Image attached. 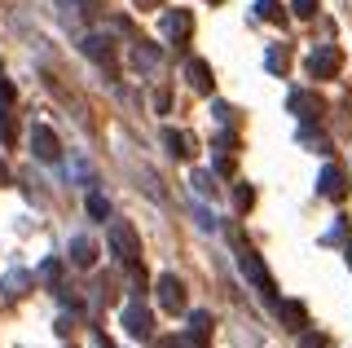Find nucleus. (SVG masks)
Segmentation results:
<instances>
[{
	"label": "nucleus",
	"mask_w": 352,
	"mask_h": 348,
	"mask_svg": "<svg viewBox=\"0 0 352 348\" xmlns=\"http://www.w3.org/2000/svg\"><path fill=\"white\" fill-rule=\"evenodd\" d=\"M286 106H291V115H300L304 124H313V119H322V115H326L322 93H313V89H295L291 97H286Z\"/></svg>",
	"instance_id": "5"
},
{
	"label": "nucleus",
	"mask_w": 352,
	"mask_h": 348,
	"mask_svg": "<svg viewBox=\"0 0 352 348\" xmlns=\"http://www.w3.org/2000/svg\"><path fill=\"white\" fill-rule=\"evenodd\" d=\"M53 331H58V335H71V331H75V322H71V318H66V313H62V318H58V326H53Z\"/></svg>",
	"instance_id": "29"
},
{
	"label": "nucleus",
	"mask_w": 352,
	"mask_h": 348,
	"mask_svg": "<svg viewBox=\"0 0 352 348\" xmlns=\"http://www.w3.org/2000/svg\"><path fill=\"white\" fill-rule=\"evenodd\" d=\"M264 67H269L273 75H282L286 67H291V49H286V45H273L269 53H264Z\"/></svg>",
	"instance_id": "17"
},
{
	"label": "nucleus",
	"mask_w": 352,
	"mask_h": 348,
	"mask_svg": "<svg viewBox=\"0 0 352 348\" xmlns=\"http://www.w3.org/2000/svg\"><path fill=\"white\" fill-rule=\"evenodd\" d=\"M31 282H36V278H31V274H22V269H14V274L5 278V296H9V300L27 296V287H31Z\"/></svg>",
	"instance_id": "18"
},
{
	"label": "nucleus",
	"mask_w": 352,
	"mask_h": 348,
	"mask_svg": "<svg viewBox=\"0 0 352 348\" xmlns=\"http://www.w3.org/2000/svg\"><path fill=\"white\" fill-rule=\"evenodd\" d=\"M256 14L264 23H282V0H256Z\"/></svg>",
	"instance_id": "21"
},
{
	"label": "nucleus",
	"mask_w": 352,
	"mask_h": 348,
	"mask_svg": "<svg viewBox=\"0 0 352 348\" xmlns=\"http://www.w3.org/2000/svg\"><path fill=\"white\" fill-rule=\"evenodd\" d=\"M304 348H326V340H317V335H304Z\"/></svg>",
	"instance_id": "30"
},
{
	"label": "nucleus",
	"mask_w": 352,
	"mask_h": 348,
	"mask_svg": "<svg viewBox=\"0 0 352 348\" xmlns=\"http://www.w3.org/2000/svg\"><path fill=\"white\" fill-rule=\"evenodd\" d=\"M348 265H352V247H348Z\"/></svg>",
	"instance_id": "33"
},
{
	"label": "nucleus",
	"mask_w": 352,
	"mask_h": 348,
	"mask_svg": "<svg viewBox=\"0 0 352 348\" xmlns=\"http://www.w3.org/2000/svg\"><path fill=\"white\" fill-rule=\"evenodd\" d=\"M88 216H97V221H106V216H110V203L102 199V194H88Z\"/></svg>",
	"instance_id": "22"
},
{
	"label": "nucleus",
	"mask_w": 352,
	"mask_h": 348,
	"mask_svg": "<svg viewBox=\"0 0 352 348\" xmlns=\"http://www.w3.org/2000/svg\"><path fill=\"white\" fill-rule=\"evenodd\" d=\"M14 97H18V89H14V84H9V80H5V75H0V102H5V106H9V102H14Z\"/></svg>",
	"instance_id": "28"
},
{
	"label": "nucleus",
	"mask_w": 352,
	"mask_h": 348,
	"mask_svg": "<svg viewBox=\"0 0 352 348\" xmlns=\"http://www.w3.org/2000/svg\"><path fill=\"white\" fill-rule=\"evenodd\" d=\"M278 318H282L286 331H304V326H308V309H304L300 300H282L278 304Z\"/></svg>",
	"instance_id": "12"
},
{
	"label": "nucleus",
	"mask_w": 352,
	"mask_h": 348,
	"mask_svg": "<svg viewBox=\"0 0 352 348\" xmlns=\"http://www.w3.org/2000/svg\"><path fill=\"white\" fill-rule=\"evenodd\" d=\"M238 269H242V278H247L256 291H264V296H273V291H278L273 274L264 269V260H260L256 252H251V247H238Z\"/></svg>",
	"instance_id": "2"
},
{
	"label": "nucleus",
	"mask_w": 352,
	"mask_h": 348,
	"mask_svg": "<svg viewBox=\"0 0 352 348\" xmlns=\"http://www.w3.org/2000/svg\"><path fill=\"white\" fill-rule=\"evenodd\" d=\"M102 9H106V0H84V5H80V14H84V18H97Z\"/></svg>",
	"instance_id": "26"
},
{
	"label": "nucleus",
	"mask_w": 352,
	"mask_h": 348,
	"mask_svg": "<svg viewBox=\"0 0 352 348\" xmlns=\"http://www.w3.org/2000/svg\"><path fill=\"white\" fill-rule=\"evenodd\" d=\"M154 291H159V304L168 313H181L185 309V282L176 278V274H163L159 282H154Z\"/></svg>",
	"instance_id": "8"
},
{
	"label": "nucleus",
	"mask_w": 352,
	"mask_h": 348,
	"mask_svg": "<svg viewBox=\"0 0 352 348\" xmlns=\"http://www.w3.org/2000/svg\"><path fill=\"white\" fill-rule=\"evenodd\" d=\"M31 150H36V159H44V163H58L62 141H58V133H53L49 124H36L31 128Z\"/></svg>",
	"instance_id": "6"
},
{
	"label": "nucleus",
	"mask_w": 352,
	"mask_h": 348,
	"mask_svg": "<svg viewBox=\"0 0 352 348\" xmlns=\"http://www.w3.org/2000/svg\"><path fill=\"white\" fill-rule=\"evenodd\" d=\"M163 141H168V150H172L176 159H190V155H194V146H198L190 133H176V128H163Z\"/></svg>",
	"instance_id": "15"
},
{
	"label": "nucleus",
	"mask_w": 352,
	"mask_h": 348,
	"mask_svg": "<svg viewBox=\"0 0 352 348\" xmlns=\"http://www.w3.org/2000/svg\"><path fill=\"white\" fill-rule=\"evenodd\" d=\"M339 71H344V53L335 45H317L308 53V75H313V80H335Z\"/></svg>",
	"instance_id": "3"
},
{
	"label": "nucleus",
	"mask_w": 352,
	"mask_h": 348,
	"mask_svg": "<svg viewBox=\"0 0 352 348\" xmlns=\"http://www.w3.org/2000/svg\"><path fill=\"white\" fill-rule=\"evenodd\" d=\"M317 190H322L326 194V199H344V194H348V177H344V168H339V163H330V168L322 172V181H317Z\"/></svg>",
	"instance_id": "9"
},
{
	"label": "nucleus",
	"mask_w": 352,
	"mask_h": 348,
	"mask_svg": "<svg viewBox=\"0 0 352 348\" xmlns=\"http://www.w3.org/2000/svg\"><path fill=\"white\" fill-rule=\"evenodd\" d=\"M110 252L124 260V265H141V234L128 221H115L110 225Z\"/></svg>",
	"instance_id": "1"
},
{
	"label": "nucleus",
	"mask_w": 352,
	"mask_h": 348,
	"mask_svg": "<svg viewBox=\"0 0 352 348\" xmlns=\"http://www.w3.org/2000/svg\"><path fill=\"white\" fill-rule=\"evenodd\" d=\"M119 322H124V331L137 335V340H150V335H154V318H150V309L141 300L124 304V309H119Z\"/></svg>",
	"instance_id": "4"
},
{
	"label": "nucleus",
	"mask_w": 352,
	"mask_h": 348,
	"mask_svg": "<svg viewBox=\"0 0 352 348\" xmlns=\"http://www.w3.org/2000/svg\"><path fill=\"white\" fill-rule=\"evenodd\" d=\"M154 106H159V115H168V106H172V93H168V89H154Z\"/></svg>",
	"instance_id": "27"
},
{
	"label": "nucleus",
	"mask_w": 352,
	"mask_h": 348,
	"mask_svg": "<svg viewBox=\"0 0 352 348\" xmlns=\"http://www.w3.org/2000/svg\"><path fill=\"white\" fill-rule=\"evenodd\" d=\"M40 278L49 282L53 291H62V260H44V265H40Z\"/></svg>",
	"instance_id": "20"
},
{
	"label": "nucleus",
	"mask_w": 352,
	"mask_h": 348,
	"mask_svg": "<svg viewBox=\"0 0 352 348\" xmlns=\"http://www.w3.org/2000/svg\"><path fill=\"white\" fill-rule=\"evenodd\" d=\"M132 5H137V9H159L163 0H132Z\"/></svg>",
	"instance_id": "31"
},
{
	"label": "nucleus",
	"mask_w": 352,
	"mask_h": 348,
	"mask_svg": "<svg viewBox=\"0 0 352 348\" xmlns=\"http://www.w3.org/2000/svg\"><path fill=\"white\" fill-rule=\"evenodd\" d=\"M163 62V49L150 45V40H132V67L137 71H154Z\"/></svg>",
	"instance_id": "10"
},
{
	"label": "nucleus",
	"mask_w": 352,
	"mask_h": 348,
	"mask_svg": "<svg viewBox=\"0 0 352 348\" xmlns=\"http://www.w3.org/2000/svg\"><path fill=\"white\" fill-rule=\"evenodd\" d=\"M291 9L300 18H317V9H322V0H291Z\"/></svg>",
	"instance_id": "23"
},
{
	"label": "nucleus",
	"mask_w": 352,
	"mask_h": 348,
	"mask_svg": "<svg viewBox=\"0 0 352 348\" xmlns=\"http://www.w3.org/2000/svg\"><path fill=\"white\" fill-rule=\"evenodd\" d=\"M0 141H5V146L14 141V115L9 111H0Z\"/></svg>",
	"instance_id": "25"
},
{
	"label": "nucleus",
	"mask_w": 352,
	"mask_h": 348,
	"mask_svg": "<svg viewBox=\"0 0 352 348\" xmlns=\"http://www.w3.org/2000/svg\"><path fill=\"white\" fill-rule=\"evenodd\" d=\"M234 203H238V212H247L251 203H256V190H251V186H238L234 190Z\"/></svg>",
	"instance_id": "24"
},
{
	"label": "nucleus",
	"mask_w": 352,
	"mask_h": 348,
	"mask_svg": "<svg viewBox=\"0 0 352 348\" xmlns=\"http://www.w3.org/2000/svg\"><path fill=\"white\" fill-rule=\"evenodd\" d=\"M163 36L176 40V45H190V36H194L190 9H168V14H163Z\"/></svg>",
	"instance_id": "7"
},
{
	"label": "nucleus",
	"mask_w": 352,
	"mask_h": 348,
	"mask_svg": "<svg viewBox=\"0 0 352 348\" xmlns=\"http://www.w3.org/2000/svg\"><path fill=\"white\" fill-rule=\"evenodd\" d=\"M300 146H308L313 155H330V137L326 133H313V128H304V133H300Z\"/></svg>",
	"instance_id": "19"
},
{
	"label": "nucleus",
	"mask_w": 352,
	"mask_h": 348,
	"mask_svg": "<svg viewBox=\"0 0 352 348\" xmlns=\"http://www.w3.org/2000/svg\"><path fill=\"white\" fill-rule=\"evenodd\" d=\"M71 265H80V269L97 265V243L93 238H71Z\"/></svg>",
	"instance_id": "14"
},
{
	"label": "nucleus",
	"mask_w": 352,
	"mask_h": 348,
	"mask_svg": "<svg viewBox=\"0 0 352 348\" xmlns=\"http://www.w3.org/2000/svg\"><path fill=\"white\" fill-rule=\"evenodd\" d=\"M84 53L93 62H102V67H110V62H115V40H110V36H88L84 40Z\"/></svg>",
	"instance_id": "13"
},
{
	"label": "nucleus",
	"mask_w": 352,
	"mask_h": 348,
	"mask_svg": "<svg viewBox=\"0 0 352 348\" xmlns=\"http://www.w3.org/2000/svg\"><path fill=\"white\" fill-rule=\"evenodd\" d=\"M185 75H190L194 93H212V89H216V80H212V67H207L203 58H190V62H185Z\"/></svg>",
	"instance_id": "11"
},
{
	"label": "nucleus",
	"mask_w": 352,
	"mask_h": 348,
	"mask_svg": "<svg viewBox=\"0 0 352 348\" xmlns=\"http://www.w3.org/2000/svg\"><path fill=\"white\" fill-rule=\"evenodd\" d=\"M212 5H220V0H212Z\"/></svg>",
	"instance_id": "34"
},
{
	"label": "nucleus",
	"mask_w": 352,
	"mask_h": 348,
	"mask_svg": "<svg viewBox=\"0 0 352 348\" xmlns=\"http://www.w3.org/2000/svg\"><path fill=\"white\" fill-rule=\"evenodd\" d=\"M190 186H194L198 199H216V177H212L207 168H198V172H194V177H190Z\"/></svg>",
	"instance_id": "16"
},
{
	"label": "nucleus",
	"mask_w": 352,
	"mask_h": 348,
	"mask_svg": "<svg viewBox=\"0 0 352 348\" xmlns=\"http://www.w3.org/2000/svg\"><path fill=\"white\" fill-rule=\"evenodd\" d=\"M5 181H9V163L0 159V186H5Z\"/></svg>",
	"instance_id": "32"
}]
</instances>
